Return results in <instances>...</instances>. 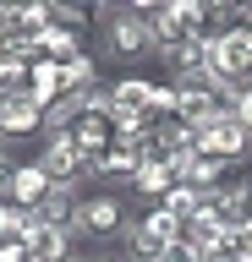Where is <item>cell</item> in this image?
<instances>
[{
    "mask_svg": "<svg viewBox=\"0 0 252 262\" xmlns=\"http://www.w3.org/2000/svg\"><path fill=\"white\" fill-rule=\"evenodd\" d=\"M176 241H181V219H170L165 208H137V219L126 224V235H121L126 262H159Z\"/></svg>",
    "mask_w": 252,
    "mask_h": 262,
    "instance_id": "cell-1",
    "label": "cell"
},
{
    "mask_svg": "<svg viewBox=\"0 0 252 262\" xmlns=\"http://www.w3.org/2000/svg\"><path fill=\"white\" fill-rule=\"evenodd\" d=\"M126 196L121 191H88L83 208H77V219H71V241H121L126 235Z\"/></svg>",
    "mask_w": 252,
    "mask_h": 262,
    "instance_id": "cell-2",
    "label": "cell"
},
{
    "mask_svg": "<svg viewBox=\"0 0 252 262\" xmlns=\"http://www.w3.org/2000/svg\"><path fill=\"white\" fill-rule=\"evenodd\" d=\"M99 55H104V60H121V66H143V60L159 55V44H153V33L143 28L137 16L121 6V16L99 33Z\"/></svg>",
    "mask_w": 252,
    "mask_h": 262,
    "instance_id": "cell-3",
    "label": "cell"
},
{
    "mask_svg": "<svg viewBox=\"0 0 252 262\" xmlns=\"http://www.w3.org/2000/svg\"><path fill=\"white\" fill-rule=\"evenodd\" d=\"M38 164H44V175H50L55 186H83V180H93V164H88V153L71 142L66 131L38 142Z\"/></svg>",
    "mask_w": 252,
    "mask_h": 262,
    "instance_id": "cell-4",
    "label": "cell"
},
{
    "mask_svg": "<svg viewBox=\"0 0 252 262\" xmlns=\"http://www.w3.org/2000/svg\"><path fill=\"white\" fill-rule=\"evenodd\" d=\"M198 153H214L219 164H247L252 159V131L241 126V120H236V115H219L214 126H203L198 131Z\"/></svg>",
    "mask_w": 252,
    "mask_h": 262,
    "instance_id": "cell-5",
    "label": "cell"
},
{
    "mask_svg": "<svg viewBox=\"0 0 252 262\" xmlns=\"http://www.w3.org/2000/svg\"><path fill=\"white\" fill-rule=\"evenodd\" d=\"M208 66L230 82L252 77V28H225L214 38V49H208Z\"/></svg>",
    "mask_w": 252,
    "mask_h": 262,
    "instance_id": "cell-6",
    "label": "cell"
},
{
    "mask_svg": "<svg viewBox=\"0 0 252 262\" xmlns=\"http://www.w3.org/2000/svg\"><path fill=\"white\" fill-rule=\"evenodd\" d=\"M44 142V110L28 98H0V142L17 153V142Z\"/></svg>",
    "mask_w": 252,
    "mask_h": 262,
    "instance_id": "cell-7",
    "label": "cell"
},
{
    "mask_svg": "<svg viewBox=\"0 0 252 262\" xmlns=\"http://www.w3.org/2000/svg\"><path fill=\"white\" fill-rule=\"evenodd\" d=\"M50 191H55V180L44 175V164H38V159H22V164H17V175H11V191H6V202H17V208L38 213Z\"/></svg>",
    "mask_w": 252,
    "mask_h": 262,
    "instance_id": "cell-8",
    "label": "cell"
},
{
    "mask_svg": "<svg viewBox=\"0 0 252 262\" xmlns=\"http://www.w3.org/2000/svg\"><path fill=\"white\" fill-rule=\"evenodd\" d=\"M148 104H153V77L126 71L110 82V115H148Z\"/></svg>",
    "mask_w": 252,
    "mask_h": 262,
    "instance_id": "cell-9",
    "label": "cell"
},
{
    "mask_svg": "<svg viewBox=\"0 0 252 262\" xmlns=\"http://www.w3.org/2000/svg\"><path fill=\"white\" fill-rule=\"evenodd\" d=\"M143 147H110L104 159H93V180H104V191H115V186H132L137 169H143Z\"/></svg>",
    "mask_w": 252,
    "mask_h": 262,
    "instance_id": "cell-10",
    "label": "cell"
},
{
    "mask_svg": "<svg viewBox=\"0 0 252 262\" xmlns=\"http://www.w3.org/2000/svg\"><path fill=\"white\" fill-rule=\"evenodd\" d=\"M126 191H132L143 208H159V202L176 191V169H170V164H159V159H143V169H137V180L126 186Z\"/></svg>",
    "mask_w": 252,
    "mask_h": 262,
    "instance_id": "cell-11",
    "label": "cell"
},
{
    "mask_svg": "<svg viewBox=\"0 0 252 262\" xmlns=\"http://www.w3.org/2000/svg\"><path fill=\"white\" fill-rule=\"evenodd\" d=\"M230 164H219L214 153H192V159H181L176 164V180L181 186H192V191H214V186H230Z\"/></svg>",
    "mask_w": 252,
    "mask_h": 262,
    "instance_id": "cell-12",
    "label": "cell"
},
{
    "mask_svg": "<svg viewBox=\"0 0 252 262\" xmlns=\"http://www.w3.org/2000/svg\"><path fill=\"white\" fill-rule=\"evenodd\" d=\"M28 257L33 262H77V241H71V229L38 224L33 235H28Z\"/></svg>",
    "mask_w": 252,
    "mask_h": 262,
    "instance_id": "cell-13",
    "label": "cell"
},
{
    "mask_svg": "<svg viewBox=\"0 0 252 262\" xmlns=\"http://www.w3.org/2000/svg\"><path fill=\"white\" fill-rule=\"evenodd\" d=\"M66 98V82H61V66L55 60H38L33 66V77H28V104H38V110L50 115L55 104Z\"/></svg>",
    "mask_w": 252,
    "mask_h": 262,
    "instance_id": "cell-14",
    "label": "cell"
},
{
    "mask_svg": "<svg viewBox=\"0 0 252 262\" xmlns=\"http://www.w3.org/2000/svg\"><path fill=\"white\" fill-rule=\"evenodd\" d=\"M83 186H55L50 196H44V208H38V219L55 229H71V219H77V208H83Z\"/></svg>",
    "mask_w": 252,
    "mask_h": 262,
    "instance_id": "cell-15",
    "label": "cell"
},
{
    "mask_svg": "<svg viewBox=\"0 0 252 262\" xmlns=\"http://www.w3.org/2000/svg\"><path fill=\"white\" fill-rule=\"evenodd\" d=\"M38 38H44V60H55V66H71V60L88 49L83 33H66V28H44Z\"/></svg>",
    "mask_w": 252,
    "mask_h": 262,
    "instance_id": "cell-16",
    "label": "cell"
},
{
    "mask_svg": "<svg viewBox=\"0 0 252 262\" xmlns=\"http://www.w3.org/2000/svg\"><path fill=\"white\" fill-rule=\"evenodd\" d=\"M28 77H33V66H28V60L0 55V98H28Z\"/></svg>",
    "mask_w": 252,
    "mask_h": 262,
    "instance_id": "cell-17",
    "label": "cell"
},
{
    "mask_svg": "<svg viewBox=\"0 0 252 262\" xmlns=\"http://www.w3.org/2000/svg\"><path fill=\"white\" fill-rule=\"evenodd\" d=\"M198 196H203V191H192V186H181V180H176V191H170L159 208H165L170 219H181V224H186V219H198Z\"/></svg>",
    "mask_w": 252,
    "mask_h": 262,
    "instance_id": "cell-18",
    "label": "cell"
},
{
    "mask_svg": "<svg viewBox=\"0 0 252 262\" xmlns=\"http://www.w3.org/2000/svg\"><path fill=\"white\" fill-rule=\"evenodd\" d=\"M88 22H93L88 6H55V22H50V28H66V33H83V38H88Z\"/></svg>",
    "mask_w": 252,
    "mask_h": 262,
    "instance_id": "cell-19",
    "label": "cell"
},
{
    "mask_svg": "<svg viewBox=\"0 0 252 262\" xmlns=\"http://www.w3.org/2000/svg\"><path fill=\"white\" fill-rule=\"evenodd\" d=\"M230 191H236V224H252V175L230 180Z\"/></svg>",
    "mask_w": 252,
    "mask_h": 262,
    "instance_id": "cell-20",
    "label": "cell"
},
{
    "mask_svg": "<svg viewBox=\"0 0 252 262\" xmlns=\"http://www.w3.org/2000/svg\"><path fill=\"white\" fill-rule=\"evenodd\" d=\"M17 153H11V147H6V142H0V202H6V191H11V175H17Z\"/></svg>",
    "mask_w": 252,
    "mask_h": 262,
    "instance_id": "cell-21",
    "label": "cell"
},
{
    "mask_svg": "<svg viewBox=\"0 0 252 262\" xmlns=\"http://www.w3.org/2000/svg\"><path fill=\"white\" fill-rule=\"evenodd\" d=\"M159 262H203V251H198L192 241H176V246H170V251H165Z\"/></svg>",
    "mask_w": 252,
    "mask_h": 262,
    "instance_id": "cell-22",
    "label": "cell"
},
{
    "mask_svg": "<svg viewBox=\"0 0 252 262\" xmlns=\"http://www.w3.org/2000/svg\"><path fill=\"white\" fill-rule=\"evenodd\" d=\"M236 120H241V126H247V131H252V93H247V98H241V110H236Z\"/></svg>",
    "mask_w": 252,
    "mask_h": 262,
    "instance_id": "cell-23",
    "label": "cell"
},
{
    "mask_svg": "<svg viewBox=\"0 0 252 262\" xmlns=\"http://www.w3.org/2000/svg\"><path fill=\"white\" fill-rule=\"evenodd\" d=\"M77 262H126V257H115V251H88V257H77Z\"/></svg>",
    "mask_w": 252,
    "mask_h": 262,
    "instance_id": "cell-24",
    "label": "cell"
},
{
    "mask_svg": "<svg viewBox=\"0 0 252 262\" xmlns=\"http://www.w3.org/2000/svg\"><path fill=\"white\" fill-rule=\"evenodd\" d=\"M241 241H247V257H252V224H241Z\"/></svg>",
    "mask_w": 252,
    "mask_h": 262,
    "instance_id": "cell-25",
    "label": "cell"
},
{
    "mask_svg": "<svg viewBox=\"0 0 252 262\" xmlns=\"http://www.w3.org/2000/svg\"><path fill=\"white\" fill-rule=\"evenodd\" d=\"M247 262H252V257H247Z\"/></svg>",
    "mask_w": 252,
    "mask_h": 262,
    "instance_id": "cell-26",
    "label": "cell"
}]
</instances>
